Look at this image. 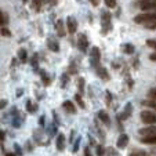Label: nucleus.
I'll list each match as a JSON object with an SVG mask.
<instances>
[{"instance_id":"a19ab883","label":"nucleus","mask_w":156,"mask_h":156,"mask_svg":"<svg viewBox=\"0 0 156 156\" xmlns=\"http://www.w3.org/2000/svg\"><path fill=\"white\" fill-rule=\"evenodd\" d=\"M126 82L129 83V88H130V90H131V88H133V86H134V82H133L131 76H130L129 73H126Z\"/></svg>"},{"instance_id":"a211bd4d","label":"nucleus","mask_w":156,"mask_h":156,"mask_svg":"<svg viewBox=\"0 0 156 156\" xmlns=\"http://www.w3.org/2000/svg\"><path fill=\"white\" fill-rule=\"evenodd\" d=\"M98 119H100L101 123H104L106 127H111V118H109V115L105 111H100V112H98Z\"/></svg>"},{"instance_id":"a18cd8bd","label":"nucleus","mask_w":156,"mask_h":156,"mask_svg":"<svg viewBox=\"0 0 156 156\" xmlns=\"http://www.w3.org/2000/svg\"><path fill=\"white\" fill-rule=\"evenodd\" d=\"M147 29H151V30H153V29H156V21L155 22H151V24H148V25H144Z\"/></svg>"},{"instance_id":"052dcab7","label":"nucleus","mask_w":156,"mask_h":156,"mask_svg":"<svg viewBox=\"0 0 156 156\" xmlns=\"http://www.w3.org/2000/svg\"><path fill=\"white\" fill-rule=\"evenodd\" d=\"M22 93H24V90H21V88H20V90H18V91H17V97L20 98L21 95H22Z\"/></svg>"},{"instance_id":"9d476101","label":"nucleus","mask_w":156,"mask_h":156,"mask_svg":"<svg viewBox=\"0 0 156 156\" xmlns=\"http://www.w3.org/2000/svg\"><path fill=\"white\" fill-rule=\"evenodd\" d=\"M156 134V126L155 124H149L145 129H140L138 130V136L140 137H148V136H155Z\"/></svg>"},{"instance_id":"f704fd0d","label":"nucleus","mask_w":156,"mask_h":156,"mask_svg":"<svg viewBox=\"0 0 156 156\" xmlns=\"http://www.w3.org/2000/svg\"><path fill=\"white\" fill-rule=\"evenodd\" d=\"M2 36H3V37H11L12 33L10 32L7 27H2Z\"/></svg>"},{"instance_id":"f257e3e1","label":"nucleus","mask_w":156,"mask_h":156,"mask_svg":"<svg viewBox=\"0 0 156 156\" xmlns=\"http://www.w3.org/2000/svg\"><path fill=\"white\" fill-rule=\"evenodd\" d=\"M112 14L104 10L101 12V35H108L112 30Z\"/></svg>"},{"instance_id":"f8f14e48","label":"nucleus","mask_w":156,"mask_h":156,"mask_svg":"<svg viewBox=\"0 0 156 156\" xmlns=\"http://www.w3.org/2000/svg\"><path fill=\"white\" fill-rule=\"evenodd\" d=\"M62 108H64V111L66 113H72V115H76L77 113V108L75 106V104L69 100H66V101L62 102Z\"/></svg>"},{"instance_id":"473e14b6","label":"nucleus","mask_w":156,"mask_h":156,"mask_svg":"<svg viewBox=\"0 0 156 156\" xmlns=\"http://www.w3.org/2000/svg\"><path fill=\"white\" fill-rule=\"evenodd\" d=\"M105 102H106V106H111L112 105V94L109 90L105 91Z\"/></svg>"},{"instance_id":"aec40b11","label":"nucleus","mask_w":156,"mask_h":156,"mask_svg":"<svg viewBox=\"0 0 156 156\" xmlns=\"http://www.w3.org/2000/svg\"><path fill=\"white\" fill-rule=\"evenodd\" d=\"M122 48H123V53L127 54V55H133V54L136 53V47H134L131 43L123 44V46H122Z\"/></svg>"},{"instance_id":"4c0bfd02","label":"nucleus","mask_w":156,"mask_h":156,"mask_svg":"<svg viewBox=\"0 0 156 156\" xmlns=\"http://www.w3.org/2000/svg\"><path fill=\"white\" fill-rule=\"evenodd\" d=\"M108 9H115L116 7V0H104Z\"/></svg>"},{"instance_id":"e2e57ef3","label":"nucleus","mask_w":156,"mask_h":156,"mask_svg":"<svg viewBox=\"0 0 156 156\" xmlns=\"http://www.w3.org/2000/svg\"><path fill=\"white\" fill-rule=\"evenodd\" d=\"M22 2H24V3H27V2H28V0H22Z\"/></svg>"},{"instance_id":"13d9d810","label":"nucleus","mask_w":156,"mask_h":156,"mask_svg":"<svg viewBox=\"0 0 156 156\" xmlns=\"http://www.w3.org/2000/svg\"><path fill=\"white\" fill-rule=\"evenodd\" d=\"M15 64H17V58H12V61H11V69L15 68Z\"/></svg>"},{"instance_id":"6e6552de","label":"nucleus","mask_w":156,"mask_h":156,"mask_svg":"<svg viewBox=\"0 0 156 156\" xmlns=\"http://www.w3.org/2000/svg\"><path fill=\"white\" fill-rule=\"evenodd\" d=\"M66 29H68V33H71V35H75L77 30V21L72 15H69L66 18Z\"/></svg>"},{"instance_id":"7ed1b4c3","label":"nucleus","mask_w":156,"mask_h":156,"mask_svg":"<svg viewBox=\"0 0 156 156\" xmlns=\"http://www.w3.org/2000/svg\"><path fill=\"white\" fill-rule=\"evenodd\" d=\"M90 62H91V66L94 69L101 65V51L97 46H94L90 51Z\"/></svg>"},{"instance_id":"ea45409f","label":"nucleus","mask_w":156,"mask_h":156,"mask_svg":"<svg viewBox=\"0 0 156 156\" xmlns=\"http://www.w3.org/2000/svg\"><path fill=\"white\" fill-rule=\"evenodd\" d=\"M14 151H15V153H17L18 156H21L22 153H24V152H22V148H21L20 144H14Z\"/></svg>"},{"instance_id":"de8ad7c7","label":"nucleus","mask_w":156,"mask_h":156,"mask_svg":"<svg viewBox=\"0 0 156 156\" xmlns=\"http://www.w3.org/2000/svg\"><path fill=\"white\" fill-rule=\"evenodd\" d=\"M39 124H40L41 127H43L44 124H46V116H44V115H41L40 118H39Z\"/></svg>"},{"instance_id":"4be33fe9","label":"nucleus","mask_w":156,"mask_h":156,"mask_svg":"<svg viewBox=\"0 0 156 156\" xmlns=\"http://www.w3.org/2000/svg\"><path fill=\"white\" fill-rule=\"evenodd\" d=\"M140 141L145 145H156V134L155 136H148V137H141Z\"/></svg>"},{"instance_id":"423d86ee","label":"nucleus","mask_w":156,"mask_h":156,"mask_svg":"<svg viewBox=\"0 0 156 156\" xmlns=\"http://www.w3.org/2000/svg\"><path fill=\"white\" fill-rule=\"evenodd\" d=\"M138 7L144 11H155L156 12V0H142L138 2Z\"/></svg>"},{"instance_id":"4d7b16f0","label":"nucleus","mask_w":156,"mask_h":156,"mask_svg":"<svg viewBox=\"0 0 156 156\" xmlns=\"http://www.w3.org/2000/svg\"><path fill=\"white\" fill-rule=\"evenodd\" d=\"M0 137H2V142L4 141V137H6V133H4V130H0Z\"/></svg>"},{"instance_id":"864d4df0","label":"nucleus","mask_w":156,"mask_h":156,"mask_svg":"<svg viewBox=\"0 0 156 156\" xmlns=\"http://www.w3.org/2000/svg\"><path fill=\"white\" fill-rule=\"evenodd\" d=\"M88 2H90V3H91V4H93V6H94V7L100 6V0H88Z\"/></svg>"},{"instance_id":"2eb2a0df","label":"nucleus","mask_w":156,"mask_h":156,"mask_svg":"<svg viewBox=\"0 0 156 156\" xmlns=\"http://www.w3.org/2000/svg\"><path fill=\"white\" fill-rule=\"evenodd\" d=\"M130 141V137L127 136L126 133H122L120 136H119L118 141H116V145H118V148H120V149H124V148L127 147V144H129Z\"/></svg>"},{"instance_id":"412c9836","label":"nucleus","mask_w":156,"mask_h":156,"mask_svg":"<svg viewBox=\"0 0 156 156\" xmlns=\"http://www.w3.org/2000/svg\"><path fill=\"white\" fill-rule=\"evenodd\" d=\"M94 127H95V131H97V134H98V137H100L101 142H104V141H105V133H104L102 127L100 126L98 120H94Z\"/></svg>"},{"instance_id":"393cba45","label":"nucleus","mask_w":156,"mask_h":156,"mask_svg":"<svg viewBox=\"0 0 156 156\" xmlns=\"http://www.w3.org/2000/svg\"><path fill=\"white\" fill-rule=\"evenodd\" d=\"M18 58H20V61L22 62V64H25V62L28 61V51L25 50V48H20V50H18Z\"/></svg>"},{"instance_id":"ddd939ff","label":"nucleus","mask_w":156,"mask_h":156,"mask_svg":"<svg viewBox=\"0 0 156 156\" xmlns=\"http://www.w3.org/2000/svg\"><path fill=\"white\" fill-rule=\"evenodd\" d=\"M95 73H97V76L100 77L101 80H105V82H108V80L111 79V76H109L106 68H105V66H102V65H100L98 68H95Z\"/></svg>"},{"instance_id":"2f4dec72","label":"nucleus","mask_w":156,"mask_h":156,"mask_svg":"<svg viewBox=\"0 0 156 156\" xmlns=\"http://www.w3.org/2000/svg\"><path fill=\"white\" fill-rule=\"evenodd\" d=\"M75 101H76L77 105H79L82 109H84V108H86V104H84V101H83L82 94H80V93H76V94H75Z\"/></svg>"},{"instance_id":"8fccbe9b","label":"nucleus","mask_w":156,"mask_h":156,"mask_svg":"<svg viewBox=\"0 0 156 156\" xmlns=\"http://www.w3.org/2000/svg\"><path fill=\"white\" fill-rule=\"evenodd\" d=\"M84 156H93L91 151H90V148H88V147L84 148Z\"/></svg>"},{"instance_id":"cd10ccee","label":"nucleus","mask_w":156,"mask_h":156,"mask_svg":"<svg viewBox=\"0 0 156 156\" xmlns=\"http://www.w3.org/2000/svg\"><path fill=\"white\" fill-rule=\"evenodd\" d=\"M41 6H43V0H32V9H33V11L40 12Z\"/></svg>"},{"instance_id":"4468645a","label":"nucleus","mask_w":156,"mask_h":156,"mask_svg":"<svg viewBox=\"0 0 156 156\" xmlns=\"http://www.w3.org/2000/svg\"><path fill=\"white\" fill-rule=\"evenodd\" d=\"M47 47H48V50L53 51V53H58L59 51V44H58V41H57V39L53 37V36H48Z\"/></svg>"},{"instance_id":"a878e982","label":"nucleus","mask_w":156,"mask_h":156,"mask_svg":"<svg viewBox=\"0 0 156 156\" xmlns=\"http://www.w3.org/2000/svg\"><path fill=\"white\" fill-rule=\"evenodd\" d=\"M57 129H58V124L57 123H51L50 126L47 127V134H48V137H53V136H55V134H58L57 133Z\"/></svg>"},{"instance_id":"79ce46f5","label":"nucleus","mask_w":156,"mask_h":156,"mask_svg":"<svg viewBox=\"0 0 156 156\" xmlns=\"http://www.w3.org/2000/svg\"><path fill=\"white\" fill-rule=\"evenodd\" d=\"M148 98H156V87L151 88L148 91Z\"/></svg>"},{"instance_id":"37998d69","label":"nucleus","mask_w":156,"mask_h":156,"mask_svg":"<svg viewBox=\"0 0 156 156\" xmlns=\"http://www.w3.org/2000/svg\"><path fill=\"white\" fill-rule=\"evenodd\" d=\"M138 66H140V58H138V57H136V58L133 59V68L138 69Z\"/></svg>"},{"instance_id":"b1692460","label":"nucleus","mask_w":156,"mask_h":156,"mask_svg":"<svg viewBox=\"0 0 156 156\" xmlns=\"http://www.w3.org/2000/svg\"><path fill=\"white\" fill-rule=\"evenodd\" d=\"M68 71H69V75H77L79 73V64H76L75 61H71Z\"/></svg>"},{"instance_id":"7c9ffc66","label":"nucleus","mask_w":156,"mask_h":156,"mask_svg":"<svg viewBox=\"0 0 156 156\" xmlns=\"http://www.w3.org/2000/svg\"><path fill=\"white\" fill-rule=\"evenodd\" d=\"M0 24H2V27H7V24H9V14L7 12H0Z\"/></svg>"},{"instance_id":"49530a36","label":"nucleus","mask_w":156,"mask_h":156,"mask_svg":"<svg viewBox=\"0 0 156 156\" xmlns=\"http://www.w3.org/2000/svg\"><path fill=\"white\" fill-rule=\"evenodd\" d=\"M58 2H59V0H46V3H47L48 6H51V7L57 6V4H58Z\"/></svg>"},{"instance_id":"3c124183","label":"nucleus","mask_w":156,"mask_h":156,"mask_svg":"<svg viewBox=\"0 0 156 156\" xmlns=\"http://www.w3.org/2000/svg\"><path fill=\"white\" fill-rule=\"evenodd\" d=\"M53 118H54V123H57L59 126V120H58V116H57L55 111H53Z\"/></svg>"},{"instance_id":"9b49d317","label":"nucleus","mask_w":156,"mask_h":156,"mask_svg":"<svg viewBox=\"0 0 156 156\" xmlns=\"http://www.w3.org/2000/svg\"><path fill=\"white\" fill-rule=\"evenodd\" d=\"M55 30H57V35H58L59 37H64V36L66 35L68 29H66V25L64 24V21L62 20H57L55 21Z\"/></svg>"},{"instance_id":"bf43d9fd","label":"nucleus","mask_w":156,"mask_h":156,"mask_svg":"<svg viewBox=\"0 0 156 156\" xmlns=\"http://www.w3.org/2000/svg\"><path fill=\"white\" fill-rule=\"evenodd\" d=\"M4 156H18L17 153H12V152H7V153H4Z\"/></svg>"},{"instance_id":"6ab92c4d","label":"nucleus","mask_w":156,"mask_h":156,"mask_svg":"<svg viewBox=\"0 0 156 156\" xmlns=\"http://www.w3.org/2000/svg\"><path fill=\"white\" fill-rule=\"evenodd\" d=\"M25 106H27V112H28V113H32V115H33V113H36V111H37V108H39L37 104L32 102L30 100H28V101H27Z\"/></svg>"},{"instance_id":"680f3d73","label":"nucleus","mask_w":156,"mask_h":156,"mask_svg":"<svg viewBox=\"0 0 156 156\" xmlns=\"http://www.w3.org/2000/svg\"><path fill=\"white\" fill-rule=\"evenodd\" d=\"M88 140H90V145H95V141L93 140V137H91V136L88 137Z\"/></svg>"},{"instance_id":"20e7f679","label":"nucleus","mask_w":156,"mask_h":156,"mask_svg":"<svg viewBox=\"0 0 156 156\" xmlns=\"http://www.w3.org/2000/svg\"><path fill=\"white\" fill-rule=\"evenodd\" d=\"M140 118H141V122L144 124H155L156 123V113L152 112V111H142L141 115H140Z\"/></svg>"},{"instance_id":"39448f33","label":"nucleus","mask_w":156,"mask_h":156,"mask_svg":"<svg viewBox=\"0 0 156 156\" xmlns=\"http://www.w3.org/2000/svg\"><path fill=\"white\" fill-rule=\"evenodd\" d=\"M88 37H87V35H84V33H80L79 36H77V41H76V46H77V48H79L80 51H82L83 54H86L87 53V50H88Z\"/></svg>"},{"instance_id":"6e6d98bb","label":"nucleus","mask_w":156,"mask_h":156,"mask_svg":"<svg viewBox=\"0 0 156 156\" xmlns=\"http://www.w3.org/2000/svg\"><path fill=\"white\" fill-rule=\"evenodd\" d=\"M149 59H151V61H153V62H156V53H152V54H151V55H149Z\"/></svg>"},{"instance_id":"e433bc0d","label":"nucleus","mask_w":156,"mask_h":156,"mask_svg":"<svg viewBox=\"0 0 156 156\" xmlns=\"http://www.w3.org/2000/svg\"><path fill=\"white\" fill-rule=\"evenodd\" d=\"M129 156H149V153L145 152V151H134V152H131Z\"/></svg>"},{"instance_id":"c85d7f7f","label":"nucleus","mask_w":156,"mask_h":156,"mask_svg":"<svg viewBox=\"0 0 156 156\" xmlns=\"http://www.w3.org/2000/svg\"><path fill=\"white\" fill-rule=\"evenodd\" d=\"M37 58H39V55L37 54H33L32 55V59H30V65H32V68H33V71L35 72H39L40 69H39V62H37Z\"/></svg>"},{"instance_id":"58836bf2","label":"nucleus","mask_w":156,"mask_h":156,"mask_svg":"<svg viewBox=\"0 0 156 156\" xmlns=\"http://www.w3.org/2000/svg\"><path fill=\"white\" fill-rule=\"evenodd\" d=\"M147 46L148 47H151V48H153V50H156V40H153V39H148Z\"/></svg>"},{"instance_id":"1a4fd4ad","label":"nucleus","mask_w":156,"mask_h":156,"mask_svg":"<svg viewBox=\"0 0 156 156\" xmlns=\"http://www.w3.org/2000/svg\"><path fill=\"white\" fill-rule=\"evenodd\" d=\"M65 145H66V138H65V134H64V133H58V134H57V138H55L57 151H59V152L65 151Z\"/></svg>"},{"instance_id":"c9c22d12","label":"nucleus","mask_w":156,"mask_h":156,"mask_svg":"<svg viewBox=\"0 0 156 156\" xmlns=\"http://www.w3.org/2000/svg\"><path fill=\"white\" fill-rule=\"evenodd\" d=\"M95 149H97V155L98 156H105L106 152H105V148L102 145H95Z\"/></svg>"},{"instance_id":"c756f323","label":"nucleus","mask_w":156,"mask_h":156,"mask_svg":"<svg viewBox=\"0 0 156 156\" xmlns=\"http://www.w3.org/2000/svg\"><path fill=\"white\" fill-rule=\"evenodd\" d=\"M76 84H77V90H79V93L83 94V93H84V84H86L84 79H83V77H77Z\"/></svg>"},{"instance_id":"603ef678","label":"nucleus","mask_w":156,"mask_h":156,"mask_svg":"<svg viewBox=\"0 0 156 156\" xmlns=\"http://www.w3.org/2000/svg\"><path fill=\"white\" fill-rule=\"evenodd\" d=\"M6 106H7V100H2V101H0V108L4 109Z\"/></svg>"},{"instance_id":"f03ea898","label":"nucleus","mask_w":156,"mask_h":156,"mask_svg":"<svg viewBox=\"0 0 156 156\" xmlns=\"http://www.w3.org/2000/svg\"><path fill=\"white\" fill-rule=\"evenodd\" d=\"M156 21V12L155 11H149V12H144V14H138L134 17V22L140 25H148L151 22Z\"/></svg>"},{"instance_id":"dca6fc26","label":"nucleus","mask_w":156,"mask_h":156,"mask_svg":"<svg viewBox=\"0 0 156 156\" xmlns=\"http://www.w3.org/2000/svg\"><path fill=\"white\" fill-rule=\"evenodd\" d=\"M131 113H133V104L131 102H127L126 106H124V111L119 116L122 118V120H127V119L131 118Z\"/></svg>"},{"instance_id":"f3484780","label":"nucleus","mask_w":156,"mask_h":156,"mask_svg":"<svg viewBox=\"0 0 156 156\" xmlns=\"http://www.w3.org/2000/svg\"><path fill=\"white\" fill-rule=\"evenodd\" d=\"M37 73H39V76H40L41 82H43V84L46 86V87L51 84V77H50V75H48L47 72L44 71V69H40V71H39Z\"/></svg>"},{"instance_id":"09e8293b","label":"nucleus","mask_w":156,"mask_h":156,"mask_svg":"<svg viewBox=\"0 0 156 156\" xmlns=\"http://www.w3.org/2000/svg\"><path fill=\"white\" fill-rule=\"evenodd\" d=\"M106 155H108V156H118L115 153V149H113V148H108V152H106Z\"/></svg>"},{"instance_id":"0eeeda50","label":"nucleus","mask_w":156,"mask_h":156,"mask_svg":"<svg viewBox=\"0 0 156 156\" xmlns=\"http://www.w3.org/2000/svg\"><path fill=\"white\" fill-rule=\"evenodd\" d=\"M11 116H12V126L14 127H21V124H22V122H24V115H21L20 111H18L17 108H12L11 111Z\"/></svg>"},{"instance_id":"c03bdc74","label":"nucleus","mask_w":156,"mask_h":156,"mask_svg":"<svg viewBox=\"0 0 156 156\" xmlns=\"http://www.w3.org/2000/svg\"><path fill=\"white\" fill-rule=\"evenodd\" d=\"M75 136H76V131H75V130H72V131H71V137H69V144H73V142H75V140H76V138H75Z\"/></svg>"},{"instance_id":"5701e85b","label":"nucleus","mask_w":156,"mask_h":156,"mask_svg":"<svg viewBox=\"0 0 156 156\" xmlns=\"http://www.w3.org/2000/svg\"><path fill=\"white\" fill-rule=\"evenodd\" d=\"M69 80H71V75L68 73H62L61 75V79H59V83H61V88H66V86H68Z\"/></svg>"},{"instance_id":"5fc2aeb1","label":"nucleus","mask_w":156,"mask_h":156,"mask_svg":"<svg viewBox=\"0 0 156 156\" xmlns=\"http://www.w3.org/2000/svg\"><path fill=\"white\" fill-rule=\"evenodd\" d=\"M27 149L29 151V152H32V151H33V145L30 144V141H28V142H27Z\"/></svg>"},{"instance_id":"72a5a7b5","label":"nucleus","mask_w":156,"mask_h":156,"mask_svg":"<svg viewBox=\"0 0 156 156\" xmlns=\"http://www.w3.org/2000/svg\"><path fill=\"white\" fill-rule=\"evenodd\" d=\"M80 141H82V138H80V137H77V138L75 140V142H73V147H72V152H73V153H76L77 151H79Z\"/></svg>"},{"instance_id":"bb28decb","label":"nucleus","mask_w":156,"mask_h":156,"mask_svg":"<svg viewBox=\"0 0 156 156\" xmlns=\"http://www.w3.org/2000/svg\"><path fill=\"white\" fill-rule=\"evenodd\" d=\"M142 105L147 106V108L156 109V98H148V100L142 101Z\"/></svg>"}]
</instances>
